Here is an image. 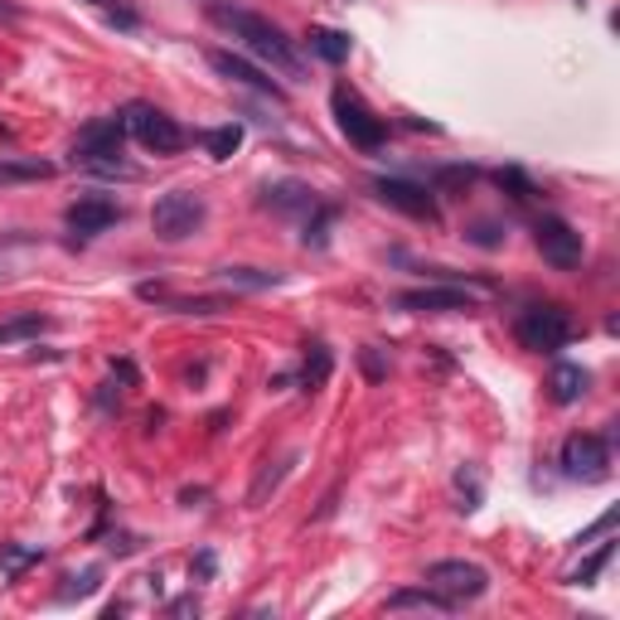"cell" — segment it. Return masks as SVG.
Instances as JSON below:
<instances>
[{"label": "cell", "instance_id": "cell-1", "mask_svg": "<svg viewBox=\"0 0 620 620\" xmlns=\"http://www.w3.org/2000/svg\"><path fill=\"white\" fill-rule=\"evenodd\" d=\"M209 20L218 24V30H228L233 40L248 48V54H258L262 64H272L276 73H286V78H301L306 73V64H301V54L291 48V40L282 30H276L272 20H262V15H252V10H242V6H214L209 10Z\"/></svg>", "mask_w": 620, "mask_h": 620}, {"label": "cell", "instance_id": "cell-2", "mask_svg": "<svg viewBox=\"0 0 620 620\" xmlns=\"http://www.w3.org/2000/svg\"><path fill=\"white\" fill-rule=\"evenodd\" d=\"M121 141H127V117L88 121V127L78 131V141H73V165L97 170V175H131V170L117 161Z\"/></svg>", "mask_w": 620, "mask_h": 620}, {"label": "cell", "instance_id": "cell-3", "mask_svg": "<svg viewBox=\"0 0 620 620\" xmlns=\"http://www.w3.org/2000/svg\"><path fill=\"white\" fill-rule=\"evenodd\" d=\"M514 335L524 349H533V355H557V349L573 339V315H567L563 306H529L514 320Z\"/></svg>", "mask_w": 620, "mask_h": 620}, {"label": "cell", "instance_id": "cell-4", "mask_svg": "<svg viewBox=\"0 0 620 620\" xmlns=\"http://www.w3.org/2000/svg\"><path fill=\"white\" fill-rule=\"evenodd\" d=\"M204 218H209V204H204L199 194H189V189H175V194H161V199H155L151 228H155V238L180 242V238H189Z\"/></svg>", "mask_w": 620, "mask_h": 620}, {"label": "cell", "instance_id": "cell-5", "mask_svg": "<svg viewBox=\"0 0 620 620\" xmlns=\"http://www.w3.org/2000/svg\"><path fill=\"white\" fill-rule=\"evenodd\" d=\"M427 587L442 591V597H452V601H476V597H485L490 577H485L480 563H466V557H442V563L427 567Z\"/></svg>", "mask_w": 620, "mask_h": 620}, {"label": "cell", "instance_id": "cell-6", "mask_svg": "<svg viewBox=\"0 0 620 620\" xmlns=\"http://www.w3.org/2000/svg\"><path fill=\"white\" fill-rule=\"evenodd\" d=\"M127 127L151 155H175L185 151V131H180L175 117H165L161 107H131L127 112Z\"/></svg>", "mask_w": 620, "mask_h": 620}, {"label": "cell", "instance_id": "cell-7", "mask_svg": "<svg viewBox=\"0 0 620 620\" xmlns=\"http://www.w3.org/2000/svg\"><path fill=\"white\" fill-rule=\"evenodd\" d=\"M563 470L573 480H606L611 476V446H606V436L597 432H577L563 442Z\"/></svg>", "mask_w": 620, "mask_h": 620}, {"label": "cell", "instance_id": "cell-8", "mask_svg": "<svg viewBox=\"0 0 620 620\" xmlns=\"http://www.w3.org/2000/svg\"><path fill=\"white\" fill-rule=\"evenodd\" d=\"M335 121H339V131L359 145V151H379V145L388 141V127L349 88H335Z\"/></svg>", "mask_w": 620, "mask_h": 620}, {"label": "cell", "instance_id": "cell-9", "mask_svg": "<svg viewBox=\"0 0 620 620\" xmlns=\"http://www.w3.org/2000/svg\"><path fill=\"white\" fill-rule=\"evenodd\" d=\"M533 242H539L543 262L557 267V272L581 267V233L567 218H539V224H533Z\"/></svg>", "mask_w": 620, "mask_h": 620}, {"label": "cell", "instance_id": "cell-10", "mask_svg": "<svg viewBox=\"0 0 620 620\" xmlns=\"http://www.w3.org/2000/svg\"><path fill=\"white\" fill-rule=\"evenodd\" d=\"M373 194L388 204V209H398V214H407V218H427V224H436V199H432V189L427 185H412V180H393V175H383V180H373Z\"/></svg>", "mask_w": 620, "mask_h": 620}, {"label": "cell", "instance_id": "cell-11", "mask_svg": "<svg viewBox=\"0 0 620 620\" xmlns=\"http://www.w3.org/2000/svg\"><path fill=\"white\" fill-rule=\"evenodd\" d=\"M393 306L407 315H442V311H476V296L460 286H422V291H403Z\"/></svg>", "mask_w": 620, "mask_h": 620}, {"label": "cell", "instance_id": "cell-12", "mask_svg": "<svg viewBox=\"0 0 620 620\" xmlns=\"http://www.w3.org/2000/svg\"><path fill=\"white\" fill-rule=\"evenodd\" d=\"M121 218V209L112 199H102V194H88V199H78L68 209V228L78 238H97V233H107V228H112Z\"/></svg>", "mask_w": 620, "mask_h": 620}, {"label": "cell", "instance_id": "cell-13", "mask_svg": "<svg viewBox=\"0 0 620 620\" xmlns=\"http://www.w3.org/2000/svg\"><path fill=\"white\" fill-rule=\"evenodd\" d=\"M209 64H214V73H224V78L242 83V88H258V93H267V97H282V88H276V83L267 78L262 68H252L248 58L228 54V48H214V54H209Z\"/></svg>", "mask_w": 620, "mask_h": 620}, {"label": "cell", "instance_id": "cell-14", "mask_svg": "<svg viewBox=\"0 0 620 620\" xmlns=\"http://www.w3.org/2000/svg\"><path fill=\"white\" fill-rule=\"evenodd\" d=\"M587 369H581V363H557L553 369V379H548V393H553V403L557 407H573L581 393H587Z\"/></svg>", "mask_w": 620, "mask_h": 620}, {"label": "cell", "instance_id": "cell-15", "mask_svg": "<svg viewBox=\"0 0 620 620\" xmlns=\"http://www.w3.org/2000/svg\"><path fill=\"white\" fill-rule=\"evenodd\" d=\"M452 597H442V591L432 587H403L388 597V611H452Z\"/></svg>", "mask_w": 620, "mask_h": 620}, {"label": "cell", "instance_id": "cell-16", "mask_svg": "<svg viewBox=\"0 0 620 620\" xmlns=\"http://www.w3.org/2000/svg\"><path fill=\"white\" fill-rule=\"evenodd\" d=\"M48 330V315L40 311H24V315H10V320H0V349L20 345V339H34Z\"/></svg>", "mask_w": 620, "mask_h": 620}, {"label": "cell", "instance_id": "cell-17", "mask_svg": "<svg viewBox=\"0 0 620 620\" xmlns=\"http://www.w3.org/2000/svg\"><path fill=\"white\" fill-rule=\"evenodd\" d=\"M54 165L48 161H0V185H30V180H48Z\"/></svg>", "mask_w": 620, "mask_h": 620}, {"label": "cell", "instance_id": "cell-18", "mask_svg": "<svg viewBox=\"0 0 620 620\" xmlns=\"http://www.w3.org/2000/svg\"><path fill=\"white\" fill-rule=\"evenodd\" d=\"M291 466H296V452H291V456H282V460H276V466H267L262 476H258V485H252L248 504H252V509H258V504H267V494H272L276 485H282V480L291 476Z\"/></svg>", "mask_w": 620, "mask_h": 620}, {"label": "cell", "instance_id": "cell-19", "mask_svg": "<svg viewBox=\"0 0 620 620\" xmlns=\"http://www.w3.org/2000/svg\"><path fill=\"white\" fill-rule=\"evenodd\" d=\"M311 48L325 58V64H345V58H349V34H339V30H311Z\"/></svg>", "mask_w": 620, "mask_h": 620}, {"label": "cell", "instance_id": "cell-20", "mask_svg": "<svg viewBox=\"0 0 620 620\" xmlns=\"http://www.w3.org/2000/svg\"><path fill=\"white\" fill-rule=\"evenodd\" d=\"M611 557H616V543H601V548L591 553L587 563L577 567V573H567V581H573V587H591V581H597V577L606 573V563H611Z\"/></svg>", "mask_w": 620, "mask_h": 620}, {"label": "cell", "instance_id": "cell-21", "mask_svg": "<svg viewBox=\"0 0 620 620\" xmlns=\"http://www.w3.org/2000/svg\"><path fill=\"white\" fill-rule=\"evenodd\" d=\"M40 563V548H24V543H0V573L6 577H20L24 567Z\"/></svg>", "mask_w": 620, "mask_h": 620}, {"label": "cell", "instance_id": "cell-22", "mask_svg": "<svg viewBox=\"0 0 620 620\" xmlns=\"http://www.w3.org/2000/svg\"><path fill=\"white\" fill-rule=\"evenodd\" d=\"M267 204H276V209H315V194L306 185H276L267 189Z\"/></svg>", "mask_w": 620, "mask_h": 620}, {"label": "cell", "instance_id": "cell-23", "mask_svg": "<svg viewBox=\"0 0 620 620\" xmlns=\"http://www.w3.org/2000/svg\"><path fill=\"white\" fill-rule=\"evenodd\" d=\"M301 379H306L311 393H315V388H325V379H330V349H325V345H311L306 373H301Z\"/></svg>", "mask_w": 620, "mask_h": 620}, {"label": "cell", "instance_id": "cell-24", "mask_svg": "<svg viewBox=\"0 0 620 620\" xmlns=\"http://www.w3.org/2000/svg\"><path fill=\"white\" fill-rule=\"evenodd\" d=\"M238 145H242V127H238V121H228V127L209 131V155H214V161H228Z\"/></svg>", "mask_w": 620, "mask_h": 620}, {"label": "cell", "instance_id": "cell-25", "mask_svg": "<svg viewBox=\"0 0 620 620\" xmlns=\"http://www.w3.org/2000/svg\"><path fill=\"white\" fill-rule=\"evenodd\" d=\"M228 282H238V286H276L282 282V276L276 272H258V267H228Z\"/></svg>", "mask_w": 620, "mask_h": 620}, {"label": "cell", "instance_id": "cell-26", "mask_svg": "<svg viewBox=\"0 0 620 620\" xmlns=\"http://www.w3.org/2000/svg\"><path fill=\"white\" fill-rule=\"evenodd\" d=\"M500 185H504V189H514V199H519V204H529V199H533V185H529L524 175H519V170H500Z\"/></svg>", "mask_w": 620, "mask_h": 620}, {"label": "cell", "instance_id": "cell-27", "mask_svg": "<svg viewBox=\"0 0 620 620\" xmlns=\"http://www.w3.org/2000/svg\"><path fill=\"white\" fill-rule=\"evenodd\" d=\"M616 519H620V514H616V509H611V514H601V519H597V524H591L587 533H581V539H577V543H591V539H606V533H611V529H616Z\"/></svg>", "mask_w": 620, "mask_h": 620}, {"label": "cell", "instance_id": "cell-28", "mask_svg": "<svg viewBox=\"0 0 620 620\" xmlns=\"http://www.w3.org/2000/svg\"><path fill=\"white\" fill-rule=\"evenodd\" d=\"M73 581H78V587H73L78 597H88V591H97V573H83V577H73ZM73 591H68V597H73Z\"/></svg>", "mask_w": 620, "mask_h": 620}, {"label": "cell", "instance_id": "cell-29", "mask_svg": "<svg viewBox=\"0 0 620 620\" xmlns=\"http://www.w3.org/2000/svg\"><path fill=\"white\" fill-rule=\"evenodd\" d=\"M170 611H175V616H189V611H199V601H194V597H185V601H175V606H170Z\"/></svg>", "mask_w": 620, "mask_h": 620}, {"label": "cell", "instance_id": "cell-30", "mask_svg": "<svg viewBox=\"0 0 620 620\" xmlns=\"http://www.w3.org/2000/svg\"><path fill=\"white\" fill-rule=\"evenodd\" d=\"M93 6H112V0H93Z\"/></svg>", "mask_w": 620, "mask_h": 620}]
</instances>
